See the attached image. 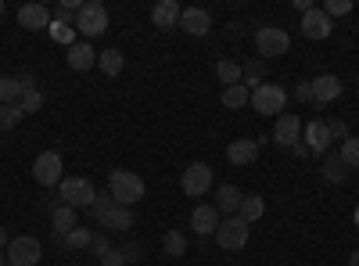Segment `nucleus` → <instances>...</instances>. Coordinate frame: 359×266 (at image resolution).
<instances>
[{"instance_id":"1","label":"nucleus","mask_w":359,"mask_h":266,"mask_svg":"<svg viewBox=\"0 0 359 266\" xmlns=\"http://www.w3.org/2000/svg\"><path fill=\"white\" fill-rule=\"evenodd\" d=\"M94 220H97V227L101 230H130L133 223H137V216H133V209H126V205H118L108 191H97V198H94Z\"/></svg>"},{"instance_id":"2","label":"nucleus","mask_w":359,"mask_h":266,"mask_svg":"<svg viewBox=\"0 0 359 266\" xmlns=\"http://www.w3.org/2000/svg\"><path fill=\"white\" fill-rule=\"evenodd\" d=\"M144 180H140V176L137 173H130V169H111L108 173V194L118 201V205H126V209H130V205L133 201H140L144 198Z\"/></svg>"},{"instance_id":"3","label":"nucleus","mask_w":359,"mask_h":266,"mask_svg":"<svg viewBox=\"0 0 359 266\" xmlns=\"http://www.w3.org/2000/svg\"><path fill=\"white\" fill-rule=\"evenodd\" d=\"M252 108L259 115H284L287 91H284V86H277V83H262V86H255V91H252Z\"/></svg>"},{"instance_id":"4","label":"nucleus","mask_w":359,"mask_h":266,"mask_svg":"<svg viewBox=\"0 0 359 266\" xmlns=\"http://www.w3.org/2000/svg\"><path fill=\"white\" fill-rule=\"evenodd\" d=\"M216 245L219 248H226V252H241L245 245H248V223L241 220V216H226V220H219V227H216Z\"/></svg>"},{"instance_id":"5","label":"nucleus","mask_w":359,"mask_h":266,"mask_svg":"<svg viewBox=\"0 0 359 266\" xmlns=\"http://www.w3.org/2000/svg\"><path fill=\"white\" fill-rule=\"evenodd\" d=\"M76 29L83 36H104L108 33V8L104 4H97V0H90V4H83L79 8V15H76Z\"/></svg>"},{"instance_id":"6","label":"nucleus","mask_w":359,"mask_h":266,"mask_svg":"<svg viewBox=\"0 0 359 266\" xmlns=\"http://www.w3.org/2000/svg\"><path fill=\"white\" fill-rule=\"evenodd\" d=\"M43 255V245L29 234H18V238L8 241V266H36Z\"/></svg>"},{"instance_id":"7","label":"nucleus","mask_w":359,"mask_h":266,"mask_svg":"<svg viewBox=\"0 0 359 266\" xmlns=\"http://www.w3.org/2000/svg\"><path fill=\"white\" fill-rule=\"evenodd\" d=\"M57 187H62V205H72V209H83V205H94V198H97L94 184H90L86 176H69V180H62Z\"/></svg>"},{"instance_id":"8","label":"nucleus","mask_w":359,"mask_h":266,"mask_svg":"<svg viewBox=\"0 0 359 266\" xmlns=\"http://www.w3.org/2000/svg\"><path fill=\"white\" fill-rule=\"evenodd\" d=\"M287 47H291V36L277 25H262L255 33V51L262 58H280V54H287Z\"/></svg>"},{"instance_id":"9","label":"nucleus","mask_w":359,"mask_h":266,"mask_svg":"<svg viewBox=\"0 0 359 266\" xmlns=\"http://www.w3.org/2000/svg\"><path fill=\"white\" fill-rule=\"evenodd\" d=\"M180 187H184L187 198L205 194L208 187H212V166H208V162H191L184 169V176H180Z\"/></svg>"},{"instance_id":"10","label":"nucleus","mask_w":359,"mask_h":266,"mask_svg":"<svg viewBox=\"0 0 359 266\" xmlns=\"http://www.w3.org/2000/svg\"><path fill=\"white\" fill-rule=\"evenodd\" d=\"M62 173H65V166H62V155H57V152H43V155H36V162H33L36 184H43V187H57V184H62Z\"/></svg>"},{"instance_id":"11","label":"nucleus","mask_w":359,"mask_h":266,"mask_svg":"<svg viewBox=\"0 0 359 266\" xmlns=\"http://www.w3.org/2000/svg\"><path fill=\"white\" fill-rule=\"evenodd\" d=\"M334 33V22L323 15V8H309L306 15H302V36H309V40H327Z\"/></svg>"},{"instance_id":"12","label":"nucleus","mask_w":359,"mask_h":266,"mask_svg":"<svg viewBox=\"0 0 359 266\" xmlns=\"http://www.w3.org/2000/svg\"><path fill=\"white\" fill-rule=\"evenodd\" d=\"M273 140L280 147H294L298 140H302V119L298 115H277V126H273Z\"/></svg>"},{"instance_id":"13","label":"nucleus","mask_w":359,"mask_h":266,"mask_svg":"<svg viewBox=\"0 0 359 266\" xmlns=\"http://www.w3.org/2000/svg\"><path fill=\"white\" fill-rule=\"evenodd\" d=\"M180 29H184L187 36H208L212 15H208L205 8H184V15H180Z\"/></svg>"},{"instance_id":"14","label":"nucleus","mask_w":359,"mask_h":266,"mask_svg":"<svg viewBox=\"0 0 359 266\" xmlns=\"http://www.w3.org/2000/svg\"><path fill=\"white\" fill-rule=\"evenodd\" d=\"M255 159H259V140L237 137L233 144H226V162L230 166H252Z\"/></svg>"},{"instance_id":"15","label":"nucleus","mask_w":359,"mask_h":266,"mask_svg":"<svg viewBox=\"0 0 359 266\" xmlns=\"http://www.w3.org/2000/svg\"><path fill=\"white\" fill-rule=\"evenodd\" d=\"M331 126H327L323 119H313L306 126V147H309V155H327V147H331Z\"/></svg>"},{"instance_id":"16","label":"nucleus","mask_w":359,"mask_h":266,"mask_svg":"<svg viewBox=\"0 0 359 266\" xmlns=\"http://www.w3.org/2000/svg\"><path fill=\"white\" fill-rule=\"evenodd\" d=\"M341 98V79L338 76H316L313 79V105H331Z\"/></svg>"},{"instance_id":"17","label":"nucleus","mask_w":359,"mask_h":266,"mask_svg":"<svg viewBox=\"0 0 359 266\" xmlns=\"http://www.w3.org/2000/svg\"><path fill=\"white\" fill-rule=\"evenodd\" d=\"M191 227L201 234V238L216 234V227H219V209H216V205H198V209L191 213Z\"/></svg>"},{"instance_id":"18","label":"nucleus","mask_w":359,"mask_h":266,"mask_svg":"<svg viewBox=\"0 0 359 266\" xmlns=\"http://www.w3.org/2000/svg\"><path fill=\"white\" fill-rule=\"evenodd\" d=\"M18 25L22 29H50V11L43 4H22L18 8Z\"/></svg>"},{"instance_id":"19","label":"nucleus","mask_w":359,"mask_h":266,"mask_svg":"<svg viewBox=\"0 0 359 266\" xmlns=\"http://www.w3.org/2000/svg\"><path fill=\"white\" fill-rule=\"evenodd\" d=\"M180 15H184V11H180L176 0H158V4L151 8V22L158 29H176L180 25Z\"/></svg>"},{"instance_id":"20","label":"nucleus","mask_w":359,"mask_h":266,"mask_svg":"<svg viewBox=\"0 0 359 266\" xmlns=\"http://www.w3.org/2000/svg\"><path fill=\"white\" fill-rule=\"evenodd\" d=\"M241 201H245V194L237 191L233 184H219V187H216V209H219V213L237 216V209H241Z\"/></svg>"},{"instance_id":"21","label":"nucleus","mask_w":359,"mask_h":266,"mask_svg":"<svg viewBox=\"0 0 359 266\" xmlns=\"http://www.w3.org/2000/svg\"><path fill=\"white\" fill-rule=\"evenodd\" d=\"M94 62H97V54H94V47H90L86 40H83V44H72V47H69V65H72L76 72H86V69H94Z\"/></svg>"},{"instance_id":"22","label":"nucleus","mask_w":359,"mask_h":266,"mask_svg":"<svg viewBox=\"0 0 359 266\" xmlns=\"http://www.w3.org/2000/svg\"><path fill=\"white\" fill-rule=\"evenodd\" d=\"M62 248H69V252H79V248H90L94 245V230H86V227H76V230H69V234H62V238H54Z\"/></svg>"},{"instance_id":"23","label":"nucleus","mask_w":359,"mask_h":266,"mask_svg":"<svg viewBox=\"0 0 359 266\" xmlns=\"http://www.w3.org/2000/svg\"><path fill=\"white\" fill-rule=\"evenodd\" d=\"M50 227H54V238L76 230V209H72V205H57V209L50 213Z\"/></svg>"},{"instance_id":"24","label":"nucleus","mask_w":359,"mask_h":266,"mask_svg":"<svg viewBox=\"0 0 359 266\" xmlns=\"http://www.w3.org/2000/svg\"><path fill=\"white\" fill-rule=\"evenodd\" d=\"M97 65H101V72H104V76H118V72H123V65H126V58H123V51L108 47V51H101V54H97Z\"/></svg>"},{"instance_id":"25","label":"nucleus","mask_w":359,"mask_h":266,"mask_svg":"<svg viewBox=\"0 0 359 266\" xmlns=\"http://www.w3.org/2000/svg\"><path fill=\"white\" fill-rule=\"evenodd\" d=\"M223 105H226V108H245V105H252V91H248L245 83L223 86Z\"/></svg>"},{"instance_id":"26","label":"nucleus","mask_w":359,"mask_h":266,"mask_svg":"<svg viewBox=\"0 0 359 266\" xmlns=\"http://www.w3.org/2000/svg\"><path fill=\"white\" fill-rule=\"evenodd\" d=\"M262 213H266V201H262L259 194H245L241 209H237V216H241V220H245L248 227H252V223H255V220H259Z\"/></svg>"},{"instance_id":"27","label":"nucleus","mask_w":359,"mask_h":266,"mask_svg":"<svg viewBox=\"0 0 359 266\" xmlns=\"http://www.w3.org/2000/svg\"><path fill=\"white\" fill-rule=\"evenodd\" d=\"M162 248H165V255H172V259H180L187 252V238L180 230H165V238H162Z\"/></svg>"},{"instance_id":"28","label":"nucleus","mask_w":359,"mask_h":266,"mask_svg":"<svg viewBox=\"0 0 359 266\" xmlns=\"http://www.w3.org/2000/svg\"><path fill=\"white\" fill-rule=\"evenodd\" d=\"M338 159H341L348 169H359V137H352V133H348V137L341 140V152H338Z\"/></svg>"},{"instance_id":"29","label":"nucleus","mask_w":359,"mask_h":266,"mask_svg":"<svg viewBox=\"0 0 359 266\" xmlns=\"http://www.w3.org/2000/svg\"><path fill=\"white\" fill-rule=\"evenodd\" d=\"M345 169H348V166H345L338 155H327V162H323V180H327V184H341V180H345Z\"/></svg>"},{"instance_id":"30","label":"nucleus","mask_w":359,"mask_h":266,"mask_svg":"<svg viewBox=\"0 0 359 266\" xmlns=\"http://www.w3.org/2000/svg\"><path fill=\"white\" fill-rule=\"evenodd\" d=\"M22 98V83L15 76H0V105H15Z\"/></svg>"},{"instance_id":"31","label":"nucleus","mask_w":359,"mask_h":266,"mask_svg":"<svg viewBox=\"0 0 359 266\" xmlns=\"http://www.w3.org/2000/svg\"><path fill=\"white\" fill-rule=\"evenodd\" d=\"M25 119V112H22V105L15 101V105H0V130H11V126H18Z\"/></svg>"},{"instance_id":"32","label":"nucleus","mask_w":359,"mask_h":266,"mask_svg":"<svg viewBox=\"0 0 359 266\" xmlns=\"http://www.w3.org/2000/svg\"><path fill=\"white\" fill-rule=\"evenodd\" d=\"M18 105H22V112H25V115L40 112V108H43V94H40V86H29V91H22Z\"/></svg>"},{"instance_id":"33","label":"nucleus","mask_w":359,"mask_h":266,"mask_svg":"<svg viewBox=\"0 0 359 266\" xmlns=\"http://www.w3.org/2000/svg\"><path fill=\"white\" fill-rule=\"evenodd\" d=\"M216 76H219L223 86H237V83H241V65H237V62H219Z\"/></svg>"},{"instance_id":"34","label":"nucleus","mask_w":359,"mask_h":266,"mask_svg":"<svg viewBox=\"0 0 359 266\" xmlns=\"http://www.w3.org/2000/svg\"><path fill=\"white\" fill-rule=\"evenodd\" d=\"M241 83H245V86H252V91H255V86H262V65H259V62L241 65Z\"/></svg>"},{"instance_id":"35","label":"nucleus","mask_w":359,"mask_h":266,"mask_svg":"<svg viewBox=\"0 0 359 266\" xmlns=\"http://www.w3.org/2000/svg\"><path fill=\"white\" fill-rule=\"evenodd\" d=\"M348 11H352V0H323L327 18H338V15H348Z\"/></svg>"},{"instance_id":"36","label":"nucleus","mask_w":359,"mask_h":266,"mask_svg":"<svg viewBox=\"0 0 359 266\" xmlns=\"http://www.w3.org/2000/svg\"><path fill=\"white\" fill-rule=\"evenodd\" d=\"M294 101H298V105H313V79L294 83Z\"/></svg>"},{"instance_id":"37","label":"nucleus","mask_w":359,"mask_h":266,"mask_svg":"<svg viewBox=\"0 0 359 266\" xmlns=\"http://www.w3.org/2000/svg\"><path fill=\"white\" fill-rule=\"evenodd\" d=\"M50 36L72 47V25H65V22H50Z\"/></svg>"},{"instance_id":"38","label":"nucleus","mask_w":359,"mask_h":266,"mask_svg":"<svg viewBox=\"0 0 359 266\" xmlns=\"http://www.w3.org/2000/svg\"><path fill=\"white\" fill-rule=\"evenodd\" d=\"M118 252H123V259H126V262H137L144 248H140L137 241H126V245H123V248H118Z\"/></svg>"},{"instance_id":"39","label":"nucleus","mask_w":359,"mask_h":266,"mask_svg":"<svg viewBox=\"0 0 359 266\" xmlns=\"http://www.w3.org/2000/svg\"><path fill=\"white\" fill-rule=\"evenodd\" d=\"M90 248H94V252L104 259V255L111 252V245H108V234H94V245H90Z\"/></svg>"},{"instance_id":"40","label":"nucleus","mask_w":359,"mask_h":266,"mask_svg":"<svg viewBox=\"0 0 359 266\" xmlns=\"http://www.w3.org/2000/svg\"><path fill=\"white\" fill-rule=\"evenodd\" d=\"M101 266H126V259H123V252H118V248H111V252L101 259Z\"/></svg>"},{"instance_id":"41","label":"nucleus","mask_w":359,"mask_h":266,"mask_svg":"<svg viewBox=\"0 0 359 266\" xmlns=\"http://www.w3.org/2000/svg\"><path fill=\"white\" fill-rule=\"evenodd\" d=\"M327 126H331V137H334V140H345V137H348V130H345V123H341V119L327 123Z\"/></svg>"},{"instance_id":"42","label":"nucleus","mask_w":359,"mask_h":266,"mask_svg":"<svg viewBox=\"0 0 359 266\" xmlns=\"http://www.w3.org/2000/svg\"><path fill=\"white\" fill-rule=\"evenodd\" d=\"M291 152H294V155H298V159H306V155H309V147H306V140H298V144H294V147H291Z\"/></svg>"},{"instance_id":"43","label":"nucleus","mask_w":359,"mask_h":266,"mask_svg":"<svg viewBox=\"0 0 359 266\" xmlns=\"http://www.w3.org/2000/svg\"><path fill=\"white\" fill-rule=\"evenodd\" d=\"M348 266H359V248H355V252L348 255Z\"/></svg>"},{"instance_id":"44","label":"nucleus","mask_w":359,"mask_h":266,"mask_svg":"<svg viewBox=\"0 0 359 266\" xmlns=\"http://www.w3.org/2000/svg\"><path fill=\"white\" fill-rule=\"evenodd\" d=\"M4 245H8V230H4V227H0V248H4Z\"/></svg>"},{"instance_id":"45","label":"nucleus","mask_w":359,"mask_h":266,"mask_svg":"<svg viewBox=\"0 0 359 266\" xmlns=\"http://www.w3.org/2000/svg\"><path fill=\"white\" fill-rule=\"evenodd\" d=\"M352 223H355V227H359V205H355V213H352Z\"/></svg>"},{"instance_id":"46","label":"nucleus","mask_w":359,"mask_h":266,"mask_svg":"<svg viewBox=\"0 0 359 266\" xmlns=\"http://www.w3.org/2000/svg\"><path fill=\"white\" fill-rule=\"evenodd\" d=\"M0 15H4V0H0Z\"/></svg>"},{"instance_id":"47","label":"nucleus","mask_w":359,"mask_h":266,"mask_svg":"<svg viewBox=\"0 0 359 266\" xmlns=\"http://www.w3.org/2000/svg\"><path fill=\"white\" fill-rule=\"evenodd\" d=\"M0 266H8V259H0Z\"/></svg>"}]
</instances>
